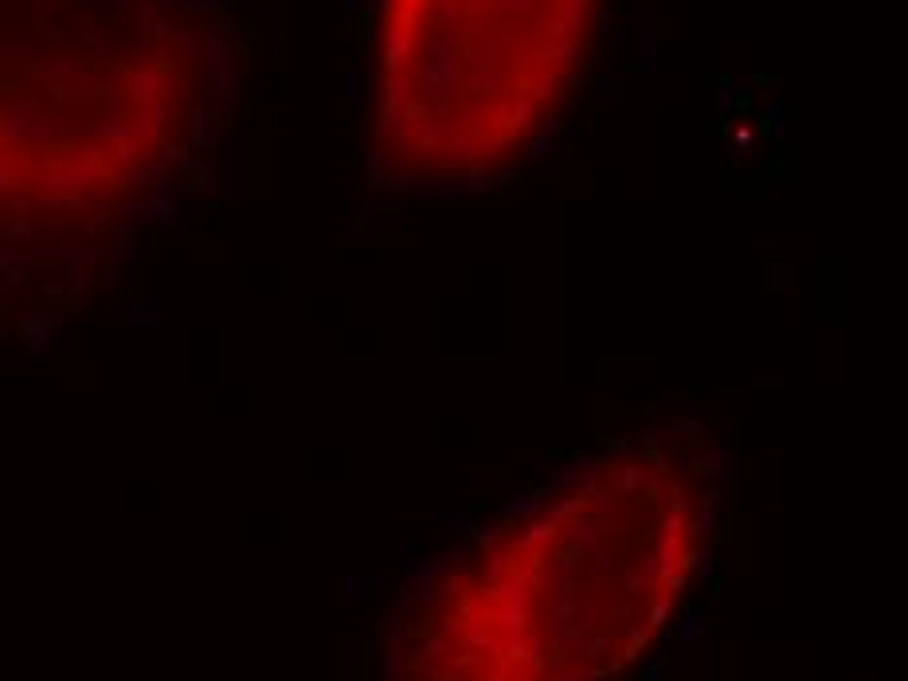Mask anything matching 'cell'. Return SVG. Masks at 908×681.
Instances as JSON below:
<instances>
[{"mask_svg": "<svg viewBox=\"0 0 908 681\" xmlns=\"http://www.w3.org/2000/svg\"><path fill=\"white\" fill-rule=\"evenodd\" d=\"M380 16L364 177L435 200L545 161L603 32L599 0H380Z\"/></svg>", "mask_w": 908, "mask_h": 681, "instance_id": "cell-1", "label": "cell"}, {"mask_svg": "<svg viewBox=\"0 0 908 681\" xmlns=\"http://www.w3.org/2000/svg\"><path fill=\"white\" fill-rule=\"evenodd\" d=\"M32 75L55 98H67V102H91L98 94V83L91 79V71H87V63L79 55H47V59H40L32 67Z\"/></svg>", "mask_w": 908, "mask_h": 681, "instance_id": "cell-2", "label": "cell"}, {"mask_svg": "<svg viewBox=\"0 0 908 681\" xmlns=\"http://www.w3.org/2000/svg\"><path fill=\"white\" fill-rule=\"evenodd\" d=\"M173 51L181 55L184 63L196 71V75H208L216 79L220 71H227V44L212 32V28H184L173 36Z\"/></svg>", "mask_w": 908, "mask_h": 681, "instance_id": "cell-3", "label": "cell"}, {"mask_svg": "<svg viewBox=\"0 0 908 681\" xmlns=\"http://www.w3.org/2000/svg\"><path fill=\"white\" fill-rule=\"evenodd\" d=\"M122 184L134 192V196H169V192H181L184 184H177V165L165 161V157H145L141 165H134Z\"/></svg>", "mask_w": 908, "mask_h": 681, "instance_id": "cell-4", "label": "cell"}, {"mask_svg": "<svg viewBox=\"0 0 908 681\" xmlns=\"http://www.w3.org/2000/svg\"><path fill=\"white\" fill-rule=\"evenodd\" d=\"M24 349H28V357L32 361H40V357H47L59 341H63V318H59V310H51V306H40V310H32V314H24Z\"/></svg>", "mask_w": 908, "mask_h": 681, "instance_id": "cell-5", "label": "cell"}, {"mask_svg": "<svg viewBox=\"0 0 908 681\" xmlns=\"http://www.w3.org/2000/svg\"><path fill=\"white\" fill-rule=\"evenodd\" d=\"M204 200H192V196H181V192H169V196H149V227L161 235V231H173V227L188 224L192 212H200Z\"/></svg>", "mask_w": 908, "mask_h": 681, "instance_id": "cell-6", "label": "cell"}, {"mask_svg": "<svg viewBox=\"0 0 908 681\" xmlns=\"http://www.w3.org/2000/svg\"><path fill=\"white\" fill-rule=\"evenodd\" d=\"M224 118L227 106L220 102H208V106H196L192 110V149L196 153H216V145L224 141Z\"/></svg>", "mask_w": 908, "mask_h": 681, "instance_id": "cell-7", "label": "cell"}, {"mask_svg": "<svg viewBox=\"0 0 908 681\" xmlns=\"http://www.w3.org/2000/svg\"><path fill=\"white\" fill-rule=\"evenodd\" d=\"M126 94L137 106H161L169 98V75L157 67H137L126 75Z\"/></svg>", "mask_w": 908, "mask_h": 681, "instance_id": "cell-8", "label": "cell"}, {"mask_svg": "<svg viewBox=\"0 0 908 681\" xmlns=\"http://www.w3.org/2000/svg\"><path fill=\"white\" fill-rule=\"evenodd\" d=\"M212 173L220 177V196L224 200H235L239 196V141L235 137H224L212 153Z\"/></svg>", "mask_w": 908, "mask_h": 681, "instance_id": "cell-9", "label": "cell"}, {"mask_svg": "<svg viewBox=\"0 0 908 681\" xmlns=\"http://www.w3.org/2000/svg\"><path fill=\"white\" fill-rule=\"evenodd\" d=\"M153 325H161V298L157 294H145V298H137L134 306H130L126 329H153Z\"/></svg>", "mask_w": 908, "mask_h": 681, "instance_id": "cell-10", "label": "cell"}, {"mask_svg": "<svg viewBox=\"0 0 908 681\" xmlns=\"http://www.w3.org/2000/svg\"><path fill=\"white\" fill-rule=\"evenodd\" d=\"M239 91H243V71H239V67H227V71H220V75L212 79V94H216V102H220V106L235 102Z\"/></svg>", "mask_w": 908, "mask_h": 681, "instance_id": "cell-11", "label": "cell"}, {"mask_svg": "<svg viewBox=\"0 0 908 681\" xmlns=\"http://www.w3.org/2000/svg\"><path fill=\"white\" fill-rule=\"evenodd\" d=\"M83 44H87V55H106L110 47H114V28L110 24H91L87 32H83Z\"/></svg>", "mask_w": 908, "mask_h": 681, "instance_id": "cell-12", "label": "cell"}, {"mask_svg": "<svg viewBox=\"0 0 908 681\" xmlns=\"http://www.w3.org/2000/svg\"><path fill=\"white\" fill-rule=\"evenodd\" d=\"M165 12H188V16H216L212 0H165Z\"/></svg>", "mask_w": 908, "mask_h": 681, "instance_id": "cell-13", "label": "cell"}, {"mask_svg": "<svg viewBox=\"0 0 908 681\" xmlns=\"http://www.w3.org/2000/svg\"><path fill=\"white\" fill-rule=\"evenodd\" d=\"M361 91H364V75H357V71H345V75H341V94L353 102V98H361Z\"/></svg>", "mask_w": 908, "mask_h": 681, "instance_id": "cell-14", "label": "cell"}, {"mask_svg": "<svg viewBox=\"0 0 908 681\" xmlns=\"http://www.w3.org/2000/svg\"><path fill=\"white\" fill-rule=\"evenodd\" d=\"M55 12H59V0H36V4H32V20H36V24L55 20Z\"/></svg>", "mask_w": 908, "mask_h": 681, "instance_id": "cell-15", "label": "cell"}, {"mask_svg": "<svg viewBox=\"0 0 908 681\" xmlns=\"http://www.w3.org/2000/svg\"><path fill=\"white\" fill-rule=\"evenodd\" d=\"M345 4V12H357V0H341Z\"/></svg>", "mask_w": 908, "mask_h": 681, "instance_id": "cell-16", "label": "cell"}]
</instances>
